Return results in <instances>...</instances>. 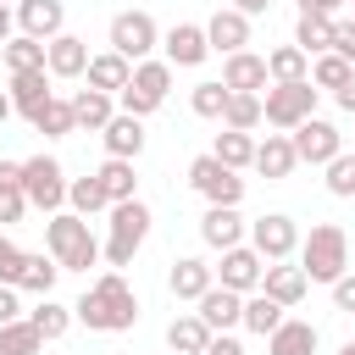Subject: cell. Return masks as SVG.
Returning a JSON list of instances; mask_svg holds the SVG:
<instances>
[{"label": "cell", "mask_w": 355, "mask_h": 355, "mask_svg": "<svg viewBox=\"0 0 355 355\" xmlns=\"http://www.w3.org/2000/svg\"><path fill=\"white\" fill-rule=\"evenodd\" d=\"M17 33L28 39H55L67 28V0H17Z\"/></svg>", "instance_id": "14"}, {"label": "cell", "mask_w": 355, "mask_h": 355, "mask_svg": "<svg viewBox=\"0 0 355 355\" xmlns=\"http://www.w3.org/2000/svg\"><path fill=\"white\" fill-rule=\"evenodd\" d=\"M233 11H244V17L255 22V17H266V11H272V0H233Z\"/></svg>", "instance_id": "52"}, {"label": "cell", "mask_w": 355, "mask_h": 355, "mask_svg": "<svg viewBox=\"0 0 355 355\" xmlns=\"http://www.w3.org/2000/svg\"><path fill=\"white\" fill-rule=\"evenodd\" d=\"M105 39H111L105 50H116V55H128V61H144V55L161 44V28H155L150 11H116Z\"/></svg>", "instance_id": "10"}, {"label": "cell", "mask_w": 355, "mask_h": 355, "mask_svg": "<svg viewBox=\"0 0 355 355\" xmlns=\"http://www.w3.org/2000/svg\"><path fill=\"white\" fill-rule=\"evenodd\" d=\"M17 316H22V288L0 283V322H17Z\"/></svg>", "instance_id": "48"}, {"label": "cell", "mask_w": 355, "mask_h": 355, "mask_svg": "<svg viewBox=\"0 0 355 355\" xmlns=\"http://www.w3.org/2000/svg\"><path fill=\"white\" fill-rule=\"evenodd\" d=\"M272 78H266V55L255 50H233L222 55V89H239V94H261Z\"/></svg>", "instance_id": "17"}, {"label": "cell", "mask_w": 355, "mask_h": 355, "mask_svg": "<svg viewBox=\"0 0 355 355\" xmlns=\"http://www.w3.org/2000/svg\"><path fill=\"white\" fill-rule=\"evenodd\" d=\"M28 322L39 327V338H44V344H55V338H67V327H72V305H61V300H50V294H44V300L28 311Z\"/></svg>", "instance_id": "36"}, {"label": "cell", "mask_w": 355, "mask_h": 355, "mask_svg": "<svg viewBox=\"0 0 355 355\" xmlns=\"http://www.w3.org/2000/svg\"><path fill=\"white\" fill-rule=\"evenodd\" d=\"M11 33H17V11H11V6H6V0H0V44H6V39H11Z\"/></svg>", "instance_id": "53"}, {"label": "cell", "mask_w": 355, "mask_h": 355, "mask_svg": "<svg viewBox=\"0 0 355 355\" xmlns=\"http://www.w3.org/2000/svg\"><path fill=\"white\" fill-rule=\"evenodd\" d=\"M72 322H83L89 333H128V327L139 322V294L128 288V277H122L116 266H105V272L83 288V300L72 305Z\"/></svg>", "instance_id": "1"}, {"label": "cell", "mask_w": 355, "mask_h": 355, "mask_svg": "<svg viewBox=\"0 0 355 355\" xmlns=\"http://www.w3.org/2000/svg\"><path fill=\"white\" fill-rule=\"evenodd\" d=\"M39 349H44V338H39V327L28 316L0 322V355H39Z\"/></svg>", "instance_id": "40"}, {"label": "cell", "mask_w": 355, "mask_h": 355, "mask_svg": "<svg viewBox=\"0 0 355 355\" xmlns=\"http://www.w3.org/2000/svg\"><path fill=\"white\" fill-rule=\"evenodd\" d=\"M83 67H89V39H78V33H55V39H44V72L50 78H83Z\"/></svg>", "instance_id": "15"}, {"label": "cell", "mask_w": 355, "mask_h": 355, "mask_svg": "<svg viewBox=\"0 0 355 355\" xmlns=\"http://www.w3.org/2000/svg\"><path fill=\"white\" fill-rule=\"evenodd\" d=\"M189 189H194L205 205H239V200H244V178H239L233 166H222L211 150L189 161Z\"/></svg>", "instance_id": "8"}, {"label": "cell", "mask_w": 355, "mask_h": 355, "mask_svg": "<svg viewBox=\"0 0 355 355\" xmlns=\"http://www.w3.org/2000/svg\"><path fill=\"white\" fill-rule=\"evenodd\" d=\"M111 116H116V94H100V89H78V94H72V122H78V133H100Z\"/></svg>", "instance_id": "27"}, {"label": "cell", "mask_w": 355, "mask_h": 355, "mask_svg": "<svg viewBox=\"0 0 355 355\" xmlns=\"http://www.w3.org/2000/svg\"><path fill=\"white\" fill-rule=\"evenodd\" d=\"M205 44H211L216 55L244 50V44H250V17H244V11H233V6H222V11L205 22Z\"/></svg>", "instance_id": "23"}, {"label": "cell", "mask_w": 355, "mask_h": 355, "mask_svg": "<svg viewBox=\"0 0 355 355\" xmlns=\"http://www.w3.org/2000/svg\"><path fill=\"white\" fill-rule=\"evenodd\" d=\"M349 72H355V67H349L344 55H333V50L311 55V83H316V89H327V94H333V89H338V83H344Z\"/></svg>", "instance_id": "42"}, {"label": "cell", "mask_w": 355, "mask_h": 355, "mask_svg": "<svg viewBox=\"0 0 355 355\" xmlns=\"http://www.w3.org/2000/svg\"><path fill=\"white\" fill-rule=\"evenodd\" d=\"M244 216H239V205H205V216H200V239H205V250H233V244H244Z\"/></svg>", "instance_id": "18"}, {"label": "cell", "mask_w": 355, "mask_h": 355, "mask_svg": "<svg viewBox=\"0 0 355 355\" xmlns=\"http://www.w3.org/2000/svg\"><path fill=\"white\" fill-rule=\"evenodd\" d=\"M327 288H333V311H344V316H355V272H344V277H333Z\"/></svg>", "instance_id": "46"}, {"label": "cell", "mask_w": 355, "mask_h": 355, "mask_svg": "<svg viewBox=\"0 0 355 355\" xmlns=\"http://www.w3.org/2000/svg\"><path fill=\"white\" fill-rule=\"evenodd\" d=\"M305 288H311V277H305L300 266H288V261H266V272H261V294H272L283 311H294V305L305 300Z\"/></svg>", "instance_id": "22"}, {"label": "cell", "mask_w": 355, "mask_h": 355, "mask_svg": "<svg viewBox=\"0 0 355 355\" xmlns=\"http://www.w3.org/2000/svg\"><path fill=\"white\" fill-rule=\"evenodd\" d=\"M94 178H100V189H105V200H111V205H116V200H133V194H139V178H133V161H122V155H105Z\"/></svg>", "instance_id": "32"}, {"label": "cell", "mask_w": 355, "mask_h": 355, "mask_svg": "<svg viewBox=\"0 0 355 355\" xmlns=\"http://www.w3.org/2000/svg\"><path fill=\"white\" fill-rule=\"evenodd\" d=\"M44 250L55 255L61 272H89V266H100V239L89 233V216H78V211H55V216L44 222Z\"/></svg>", "instance_id": "2"}, {"label": "cell", "mask_w": 355, "mask_h": 355, "mask_svg": "<svg viewBox=\"0 0 355 355\" xmlns=\"http://www.w3.org/2000/svg\"><path fill=\"white\" fill-rule=\"evenodd\" d=\"M50 83H55V78H50L44 67H33V72H11V89H6V94H11V111L33 116V111H39V105H44L50 94H55Z\"/></svg>", "instance_id": "25"}, {"label": "cell", "mask_w": 355, "mask_h": 355, "mask_svg": "<svg viewBox=\"0 0 355 355\" xmlns=\"http://www.w3.org/2000/svg\"><path fill=\"white\" fill-rule=\"evenodd\" d=\"M222 128L255 133V128H261V94H239V89H227V105H222Z\"/></svg>", "instance_id": "39"}, {"label": "cell", "mask_w": 355, "mask_h": 355, "mask_svg": "<svg viewBox=\"0 0 355 355\" xmlns=\"http://www.w3.org/2000/svg\"><path fill=\"white\" fill-rule=\"evenodd\" d=\"M22 255H28V250H17V239H11V233H0V283H17Z\"/></svg>", "instance_id": "45"}, {"label": "cell", "mask_w": 355, "mask_h": 355, "mask_svg": "<svg viewBox=\"0 0 355 355\" xmlns=\"http://www.w3.org/2000/svg\"><path fill=\"white\" fill-rule=\"evenodd\" d=\"M327 50L355 67V17H333V44H327Z\"/></svg>", "instance_id": "44"}, {"label": "cell", "mask_w": 355, "mask_h": 355, "mask_svg": "<svg viewBox=\"0 0 355 355\" xmlns=\"http://www.w3.org/2000/svg\"><path fill=\"white\" fill-rule=\"evenodd\" d=\"M266 183H283V178H294V166H300V155H294V139L288 133H266V139H255V161H250Z\"/></svg>", "instance_id": "16"}, {"label": "cell", "mask_w": 355, "mask_h": 355, "mask_svg": "<svg viewBox=\"0 0 355 355\" xmlns=\"http://www.w3.org/2000/svg\"><path fill=\"white\" fill-rule=\"evenodd\" d=\"M211 283H216V272H211L200 255H178V261H172V272H166V288H172V300H200Z\"/></svg>", "instance_id": "24"}, {"label": "cell", "mask_w": 355, "mask_h": 355, "mask_svg": "<svg viewBox=\"0 0 355 355\" xmlns=\"http://www.w3.org/2000/svg\"><path fill=\"white\" fill-rule=\"evenodd\" d=\"M0 189H22V161H0Z\"/></svg>", "instance_id": "51"}, {"label": "cell", "mask_w": 355, "mask_h": 355, "mask_svg": "<svg viewBox=\"0 0 355 355\" xmlns=\"http://www.w3.org/2000/svg\"><path fill=\"white\" fill-rule=\"evenodd\" d=\"M194 305H200V322H205L211 333H233L239 316H244V294H233V288H222V283H211Z\"/></svg>", "instance_id": "19"}, {"label": "cell", "mask_w": 355, "mask_h": 355, "mask_svg": "<svg viewBox=\"0 0 355 355\" xmlns=\"http://www.w3.org/2000/svg\"><path fill=\"white\" fill-rule=\"evenodd\" d=\"M200 355H244V344H239L233 333H211V344H205Z\"/></svg>", "instance_id": "49"}, {"label": "cell", "mask_w": 355, "mask_h": 355, "mask_svg": "<svg viewBox=\"0 0 355 355\" xmlns=\"http://www.w3.org/2000/svg\"><path fill=\"white\" fill-rule=\"evenodd\" d=\"M100 144H105V155L139 161V155H144V116H128V111H116V116L100 128Z\"/></svg>", "instance_id": "21"}, {"label": "cell", "mask_w": 355, "mask_h": 355, "mask_svg": "<svg viewBox=\"0 0 355 355\" xmlns=\"http://www.w3.org/2000/svg\"><path fill=\"white\" fill-rule=\"evenodd\" d=\"M349 17H355V0H349Z\"/></svg>", "instance_id": "57"}, {"label": "cell", "mask_w": 355, "mask_h": 355, "mask_svg": "<svg viewBox=\"0 0 355 355\" xmlns=\"http://www.w3.org/2000/svg\"><path fill=\"white\" fill-rule=\"evenodd\" d=\"M283 316H288V311H283L272 294H261V288H255V294H244V316H239V327H250L255 338H266V333H272Z\"/></svg>", "instance_id": "33"}, {"label": "cell", "mask_w": 355, "mask_h": 355, "mask_svg": "<svg viewBox=\"0 0 355 355\" xmlns=\"http://www.w3.org/2000/svg\"><path fill=\"white\" fill-rule=\"evenodd\" d=\"M172 61H155V55H144V61H133V78L116 89V111H128V116H155L161 105H166V94H172Z\"/></svg>", "instance_id": "5"}, {"label": "cell", "mask_w": 355, "mask_h": 355, "mask_svg": "<svg viewBox=\"0 0 355 355\" xmlns=\"http://www.w3.org/2000/svg\"><path fill=\"white\" fill-rule=\"evenodd\" d=\"M105 216H111V222H105L111 233H105V244H100V261L122 272V266H133L139 244L150 239V205H144V200L133 194V200H116V205H111Z\"/></svg>", "instance_id": "3"}, {"label": "cell", "mask_w": 355, "mask_h": 355, "mask_svg": "<svg viewBox=\"0 0 355 355\" xmlns=\"http://www.w3.org/2000/svg\"><path fill=\"white\" fill-rule=\"evenodd\" d=\"M67 205H72L78 216H100V211H111V200H105V189H100L94 172H89V178H67Z\"/></svg>", "instance_id": "38"}, {"label": "cell", "mask_w": 355, "mask_h": 355, "mask_svg": "<svg viewBox=\"0 0 355 355\" xmlns=\"http://www.w3.org/2000/svg\"><path fill=\"white\" fill-rule=\"evenodd\" d=\"M316 344H322V333H316V322H305V316H283V322L266 333V355H316Z\"/></svg>", "instance_id": "20"}, {"label": "cell", "mask_w": 355, "mask_h": 355, "mask_svg": "<svg viewBox=\"0 0 355 355\" xmlns=\"http://www.w3.org/2000/svg\"><path fill=\"white\" fill-rule=\"evenodd\" d=\"M288 139H294V155H300L305 166H327V161L344 150V133H338L327 116H305L300 128H288Z\"/></svg>", "instance_id": "11"}, {"label": "cell", "mask_w": 355, "mask_h": 355, "mask_svg": "<svg viewBox=\"0 0 355 355\" xmlns=\"http://www.w3.org/2000/svg\"><path fill=\"white\" fill-rule=\"evenodd\" d=\"M316 83L305 78V83H266L261 89V122H272L277 133H288V128H300L305 116H316Z\"/></svg>", "instance_id": "6"}, {"label": "cell", "mask_w": 355, "mask_h": 355, "mask_svg": "<svg viewBox=\"0 0 355 355\" xmlns=\"http://www.w3.org/2000/svg\"><path fill=\"white\" fill-rule=\"evenodd\" d=\"M222 105H227V89H222V78H205V83H194V89H189V111H194V116H211V122H222Z\"/></svg>", "instance_id": "41"}, {"label": "cell", "mask_w": 355, "mask_h": 355, "mask_svg": "<svg viewBox=\"0 0 355 355\" xmlns=\"http://www.w3.org/2000/svg\"><path fill=\"white\" fill-rule=\"evenodd\" d=\"M172 355H178V349H172Z\"/></svg>", "instance_id": "59"}, {"label": "cell", "mask_w": 355, "mask_h": 355, "mask_svg": "<svg viewBox=\"0 0 355 355\" xmlns=\"http://www.w3.org/2000/svg\"><path fill=\"white\" fill-rule=\"evenodd\" d=\"M28 122H33V133H44V139H67V133H78V122H72V100H61V94H50Z\"/></svg>", "instance_id": "31"}, {"label": "cell", "mask_w": 355, "mask_h": 355, "mask_svg": "<svg viewBox=\"0 0 355 355\" xmlns=\"http://www.w3.org/2000/svg\"><path fill=\"white\" fill-rule=\"evenodd\" d=\"M211 155H216L222 166H233V172H244V166L255 161V133H239V128H222V133H216V144H211Z\"/></svg>", "instance_id": "35"}, {"label": "cell", "mask_w": 355, "mask_h": 355, "mask_svg": "<svg viewBox=\"0 0 355 355\" xmlns=\"http://www.w3.org/2000/svg\"><path fill=\"white\" fill-rule=\"evenodd\" d=\"M55 277H61L55 255H50V250H28V255H22V272H17V288H22V294H39V300H44V294L55 288Z\"/></svg>", "instance_id": "28"}, {"label": "cell", "mask_w": 355, "mask_h": 355, "mask_svg": "<svg viewBox=\"0 0 355 355\" xmlns=\"http://www.w3.org/2000/svg\"><path fill=\"white\" fill-rule=\"evenodd\" d=\"M244 233H250V250H255L261 261H288V255L300 250V222H294L288 211H266V216H255Z\"/></svg>", "instance_id": "9"}, {"label": "cell", "mask_w": 355, "mask_h": 355, "mask_svg": "<svg viewBox=\"0 0 355 355\" xmlns=\"http://www.w3.org/2000/svg\"><path fill=\"white\" fill-rule=\"evenodd\" d=\"M333 100H338V111H349V116H355V72H349V78L333 89Z\"/></svg>", "instance_id": "50"}, {"label": "cell", "mask_w": 355, "mask_h": 355, "mask_svg": "<svg viewBox=\"0 0 355 355\" xmlns=\"http://www.w3.org/2000/svg\"><path fill=\"white\" fill-rule=\"evenodd\" d=\"M338 355H355V338H349V344H344V349H338Z\"/></svg>", "instance_id": "56"}, {"label": "cell", "mask_w": 355, "mask_h": 355, "mask_svg": "<svg viewBox=\"0 0 355 355\" xmlns=\"http://www.w3.org/2000/svg\"><path fill=\"white\" fill-rule=\"evenodd\" d=\"M294 44H300L305 55H322V50L333 44V17H327V11H300V22H294Z\"/></svg>", "instance_id": "34"}, {"label": "cell", "mask_w": 355, "mask_h": 355, "mask_svg": "<svg viewBox=\"0 0 355 355\" xmlns=\"http://www.w3.org/2000/svg\"><path fill=\"white\" fill-rule=\"evenodd\" d=\"M205 344H211V327L200 322V311H183V316L166 322V349H178V355H200Z\"/></svg>", "instance_id": "29"}, {"label": "cell", "mask_w": 355, "mask_h": 355, "mask_svg": "<svg viewBox=\"0 0 355 355\" xmlns=\"http://www.w3.org/2000/svg\"><path fill=\"white\" fill-rule=\"evenodd\" d=\"M266 78L272 83H305L311 78V55L300 44H277V50H266Z\"/></svg>", "instance_id": "30"}, {"label": "cell", "mask_w": 355, "mask_h": 355, "mask_svg": "<svg viewBox=\"0 0 355 355\" xmlns=\"http://www.w3.org/2000/svg\"><path fill=\"white\" fill-rule=\"evenodd\" d=\"M338 6H349V0H300V11H327V17H333Z\"/></svg>", "instance_id": "54"}, {"label": "cell", "mask_w": 355, "mask_h": 355, "mask_svg": "<svg viewBox=\"0 0 355 355\" xmlns=\"http://www.w3.org/2000/svg\"><path fill=\"white\" fill-rule=\"evenodd\" d=\"M211 272H216V283H222V288H233V294H255V288H261L266 261H261L250 244H233V250H222V266H211Z\"/></svg>", "instance_id": "12"}, {"label": "cell", "mask_w": 355, "mask_h": 355, "mask_svg": "<svg viewBox=\"0 0 355 355\" xmlns=\"http://www.w3.org/2000/svg\"><path fill=\"white\" fill-rule=\"evenodd\" d=\"M6 6H17V0H6Z\"/></svg>", "instance_id": "58"}, {"label": "cell", "mask_w": 355, "mask_h": 355, "mask_svg": "<svg viewBox=\"0 0 355 355\" xmlns=\"http://www.w3.org/2000/svg\"><path fill=\"white\" fill-rule=\"evenodd\" d=\"M211 55V44H205V28L200 22H172L166 33H161V61H172V67H200Z\"/></svg>", "instance_id": "13"}, {"label": "cell", "mask_w": 355, "mask_h": 355, "mask_svg": "<svg viewBox=\"0 0 355 355\" xmlns=\"http://www.w3.org/2000/svg\"><path fill=\"white\" fill-rule=\"evenodd\" d=\"M0 61H6V72H33V67H44V39L11 33V39L0 44Z\"/></svg>", "instance_id": "37"}, {"label": "cell", "mask_w": 355, "mask_h": 355, "mask_svg": "<svg viewBox=\"0 0 355 355\" xmlns=\"http://www.w3.org/2000/svg\"><path fill=\"white\" fill-rule=\"evenodd\" d=\"M22 211H28V200H22V189H0V227H11V222H22Z\"/></svg>", "instance_id": "47"}, {"label": "cell", "mask_w": 355, "mask_h": 355, "mask_svg": "<svg viewBox=\"0 0 355 355\" xmlns=\"http://www.w3.org/2000/svg\"><path fill=\"white\" fill-rule=\"evenodd\" d=\"M6 116H11V94L0 89V122H6Z\"/></svg>", "instance_id": "55"}, {"label": "cell", "mask_w": 355, "mask_h": 355, "mask_svg": "<svg viewBox=\"0 0 355 355\" xmlns=\"http://www.w3.org/2000/svg\"><path fill=\"white\" fill-rule=\"evenodd\" d=\"M83 78H89V89H100V94H116V89L133 78V61H128V55H116V50H100V55H89Z\"/></svg>", "instance_id": "26"}, {"label": "cell", "mask_w": 355, "mask_h": 355, "mask_svg": "<svg viewBox=\"0 0 355 355\" xmlns=\"http://www.w3.org/2000/svg\"><path fill=\"white\" fill-rule=\"evenodd\" d=\"M300 272L311 277V283H333V277H344L349 272V233L338 227V222H316L305 239H300Z\"/></svg>", "instance_id": "4"}, {"label": "cell", "mask_w": 355, "mask_h": 355, "mask_svg": "<svg viewBox=\"0 0 355 355\" xmlns=\"http://www.w3.org/2000/svg\"><path fill=\"white\" fill-rule=\"evenodd\" d=\"M327 194H333V200H355V155H349V150H338V155L327 161Z\"/></svg>", "instance_id": "43"}, {"label": "cell", "mask_w": 355, "mask_h": 355, "mask_svg": "<svg viewBox=\"0 0 355 355\" xmlns=\"http://www.w3.org/2000/svg\"><path fill=\"white\" fill-rule=\"evenodd\" d=\"M22 200L33 211H44V216L67 211V172H61L55 155H28L22 161Z\"/></svg>", "instance_id": "7"}]
</instances>
